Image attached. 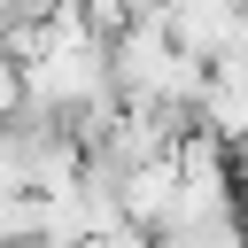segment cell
Segmentation results:
<instances>
[{
	"instance_id": "cell-4",
	"label": "cell",
	"mask_w": 248,
	"mask_h": 248,
	"mask_svg": "<svg viewBox=\"0 0 248 248\" xmlns=\"http://www.w3.org/2000/svg\"><path fill=\"white\" fill-rule=\"evenodd\" d=\"M155 248H248V217L209 225V232H186V240H155Z\"/></svg>"
},
{
	"instance_id": "cell-3",
	"label": "cell",
	"mask_w": 248,
	"mask_h": 248,
	"mask_svg": "<svg viewBox=\"0 0 248 248\" xmlns=\"http://www.w3.org/2000/svg\"><path fill=\"white\" fill-rule=\"evenodd\" d=\"M163 23H170V39L209 70V62L248 31V0H163Z\"/></svg>"
},
{
	"instance_id": "cell-2",
	"label": "cell",
	"mask_w": 248,
	"mask_h": 248,
	"mask_svg": "<svg viewBox=\"0 0 248 248\" xmlns=\"http://www.w3.org/2000/svg\"><path fill=\"white\" fill-rule=\"evenodd\" d=\"M194 132L225 140L232 155L248 147V31L209 62V85H202V116H194Z\"/></svg>"
},
{
	"instance_id": "cell-1",
	"label": "cell",
	"mask_w": 248,
	"mask_h": 248,
	"mask_svg": "<svg viewBox=\"0 0 248 248\" xmlns=\"http://www.w3.org/2000/svg\"><path fill=\"white\" fill-rule=\"evenodd\" d=\"M108 62H116V108H140V116H163V124L194 132L209 70L170 39V23H163V16L124 23V31H116V46H108Z\"/></svg>"
},
{
	"instance_id": "cell-5",
	"label": "cell",
	"mask_w": 248,
	"mask_h": 248,
	"mask_svg": "<svg viewBox=\"0 0 248 248\" xmlns=\"http://www.w3.org/2000/svg\"><path fill=\"white\" fill-rule=\"evenodd\" d=\"M116 8H124L132 23H140V16H163V0H116Z\"/></svg>"
}]
</instances>
